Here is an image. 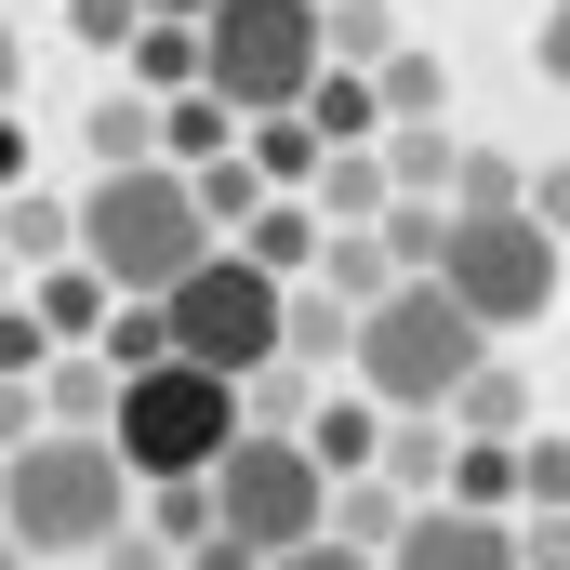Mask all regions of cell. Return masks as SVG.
<instances>
[{
    "instance_id": "obj_1",
    "label": "cell",
    "mask_w": 570,
    "mask_h": 570,
    "mask_svg": "<svg viewBox=\"0 0 570 570\" xmlns=\"http://www.w3.org/2000/svg\"><path fill=\"white\" fill-rule=\"evenodd\" d=\"M0 531L27 558H107L134 531V464L107 425H40L13 464H0Z\"/></svg>"
},
{
    "instance_id": "obj_2",
    "label": "cell",
    "mask_w": 570,
    "mask_h": 570,
    "mask_svg": "<svg viewBox=\"0 0 570 570\" xmlns=\"http://www.w3.org/2000/svg\"><path fill=\"white\" fill-rule=\"evenodd\" d=\"M199 253H213V213H199V186H186L173 159H120V173L80 186V266L107 292H146V305H159Z\"/></svg>"
},
{
    "instance_id": "obj_3",
    "label": "cell",
    "mask_w": 570,
    "mask_h": 570,
    "mask_svg": "<svg viewBox=\"0 0 570 570\" xmlns=\"http://www.w3.org/2000/svg\"><path fill=\"white\" fill-rule=\"evenodd\" d=\"M491 358V332L451 305V279H399L385 305H358V332H345V385L358 399H385V412H451V385Z\"/></svg>"
},
{
    "instance_id": "obj_4",
    "label": "cell",
    "mask_w": 570,
    "mask_h": 570,
    "mask_svg": "<svg viewBox=\"0 0 570 570\" xmlns=\"http://www.w3.org/2000/svg\"><path fill=\"white\" fill-rule=\"evenodd\" d=\"M107 438H120L134 491H159V478H213V464L239 451V385L199 372V358H146V372H120V399H107Z\"/></svg>"
},
{
    "instance_id": "obj_5",
    "label": "cell",
    "mask_w": 570,
    "mask_h": 570,
    "mask_svg": "<svg viewBox=\"0 0 570 570\" xmlns=\"http://www.w3.org/2000/svg\"><path fill=\"white\" fill-rule=\"evenodd\" d=\"M279 318H292V279H266L239 239H213L186 279L159 292V332H173V358H199V372H266L279 358Z\"/></svg>"
},
{
    "instance_id": "obj_6",
    "label": "cell",
    "mask_w": 570,
    "mask_h": 570,
    "mask_svg": "<svg viewBox=\"0 0 570 570\" xmlns=\"http://www.w3.org/2000/svg\"><path fill=\"white\" fill-rule=\"evenodd\" d=\"M318 67H332L318 0H213V13H199V94H226L239 120L305 107V80H318Z\"/></svg>"
},
{
    "instance_id": "obj_7",
    "label": "cell",
    "mask_w": 570,
    "mask_h": 570,
    "mask_svg": "<svg viewBox=\"0 0 570 570\" xmlns=\"http://www.w3.org/2000/svg\"><path fill=\"white\" fill-rule=\"evenodd\" d=\"M438 279H451V305L504 345V332H531V318L558 305V226H531V199H518V213H451Z\"/></svg>"
},
{
    "instance_id": "obj_8",
    "label": "cell",
    "mask_w": 570,
    "mask_h": 570,
    "mask_svg": "<svg viewBox=\"0 0 570 570\" xmlns=\"http://www.w3.org/2000/svg\"><path fill=\"white\" fill-rule=\"evenodd\" d=\"M213 531H239L253 558L318 544V531H332V478H318V451L279 438V425H239V451L213 464Z\"/></svg>"
},
{
    "instance_id": "obj_9",
    "label": "cell",
    "mask_w": 570,
    "mask_h": 570,
    "mask_svg": "<svg viewBox=\"0 0 570 570\" xmlns=\"http://www.w3.org/2000/svg\"><path fill=\"white\" fill-rule=\"evenodd\" d=\"M385 570H531V558H518V518H478V504H451V491H425V504L399 518V544H385Z\"/></svg>"
},
{
    "instance_id": "obj_10",
    "label": "cell",
    "mask_w": 570,
    "mask_h": 570,
    "mask_svg": "<svg viewBox=\"0 0 570 570\" xmlns=\"http://www.w3.org/2000/svg\"><path fill=\"white\" fill-rule=\"evenodd\" d=\"M292 438L318 451V478H358V464L385 451V399H358V385H332V399H318V412H305Z\"/></svg>"
},
{
    "instance_id": "obj_11",
    "label": "cell",
    "mask_w": 570,
    "mask_h": 570,
    "mask_svg": "<svg viewBox=\"0 0 570 570\" xmlns=\"http://www.w3.org/2000/svg\"><path fill=\"white\" fill-rule=\"evenodd\" d=\"M0 253H13L27 279H40V266H67V253H80V199H40V186H13V199H0Z\"/></svg>"
},
{
    "instance_id": "obj_12",
    "label": "cell",
    "mask_w": 570,
    "mask_h": 570,
    "mask_svg": "<svg viewBox=\"0 0 570 570\" xmlns=\"http://www.w3.org/2000/svg\"><path fill=\"white\" fill-rule=\"evenodd\" d=\"M399 518H412V491H399L385 464H358V478H332V544H358V558H385V544H399Z\"/></svg>"
},
{
    "instance_id": "obj_13",
    "label": "cell",
    "mask_w": 570,
    "mask_h": 570,
    "mask_svg": "<svg viewBox=\"0 0 570 570\" xmlns=\"http://www.w3.org/2000/svg\"><path fill=\"white\" fill-rule=\"evenodd\" d=\"M451 120H385V134H372V159H385V186H399V199H451Z\"/></svg>"
},
{
    "instance_id": "obj_14",
    "label": "cell",
    "mask_w": 570,
    "mask_h": 570,
    "mask_svg": "<svg viewBox=\"0 0 570 570\" xmlns=\"http://www.w3.org/2000/svg\"><path fill=\"white\" fill-rule=\"evenodd\" d=\"M305 134H318V146H372V134H385L372 67H318V80H305Z\"/></svg>"
},
{
    "instance_id": "obj_15",
    "label": "cell",
    "mask_w": 570,
    "mask_h": 570,
    "mask_svg": "<svg viewBox=\"0 0 570 570\" xmlns=\"http://www.w3.org/2000/svg\"><path fill=\"white\" fill-rule=\"evenodd\" d=\"M27 305H40V332H53V345H94L120 292H107L94 266H80V253H67V266H40V279H27Z\"/></svg>"
},
{
    "instance_id": "obj_16",
    "label": "cell",
    "mask_w": 570,
    "mask_h": 570,
    "mask_svg": "<svg viewBox=\"0 0 570 570\" xmlns=\"http://www.w3.org/2000/svg\"><path fill=\"white\" fill-rule=\"evenodd\" d=\"M239 146V107L226 94H159V159L173 173H199V159H226Z\"/></svg>"
},
{
    "instance_id": "obj_17",
    "label": "cell",
    "mask_w": 570,
    "mask_h": 570,
    "mask_svg": "<svg viewBox=\"0 0 570 570\" xmlns=\"http://www.w3.org/2000/svg\"><path fill=\"white\" fill-rule=\"evenodd\" d=\"M451 438H531V385H518L504 358H478V372L451 385Z\"/></svg>"
},
{
    "instance_id": "obj_18",
    "label": "cell",
    "mask_w": 570,
    "mask_h": 570,
    "mask_svg": "<svg viewBox=\"0 0 570 570\" xmlns=\"http://www.w3.org/2000/svg\"><path fill=\"white\" fill-rule=\"evenodd\" d=\"M372 464H385V478L425 504L438 478H451V412H385V451H372Z\"/></svg>"
},
{
    "instance_id": "obj_19",
    "label": "cell",
    "mask_w": 570,
    "mask_h": 570,
    "mask_svg": "<svg viewBox=\"0 0 570 570\" xmlns=\"http://www.w3.org/2000/svg\"><path fill=\"white\" fill-rule=\"evenodd\" d=\"M385 199H399V186H385L372 146H332V159H318V226H385Z\"/></svg>"
},
{
    "instance_id": "obj_20",
    "label": "cell",
    "mask_w": 570,
    "mask_h": 570,
    "mask_svg": "<svg viewBox=\"0 0 570 570\" xmlns=\"http://www.w3.org/2000/svg\"><path fill=\"white\" fill-rule=\"evenodd\" d=\"M438 491L478 504V518H518V438H451V478Z\"/></svg>"
},
{
    "instance_id": "obj_21",
    "label": "cell",
    "mask_w": 570,
    "mask_h": 570,
    "mask_svg": "<svg viewBox=\"0 0 570 570\" xmlns=\"http://www.w3.org/2000/svg\"><path fill=\"white\" fill-rule=\"evenodd\" d=\"M318 279L345 292V305H385V292H399V253H385V226H332V239H318Z\"/></svg>"
},
{
    "instance_id": "obj_22",
    "label": "cell",
    "mask_w": 570,
    "mask_h": 570,
    "mask_svg": "<svg viewBox=\"0 0 570 570\" xmlns=\"http://www.w3.org/2000/svg\"><path fill=\"white\" fill-rule=\"evenodd\" d=\"M318 239H332V226H318V213H305V199H266V213H253V226H239V253H253V266H266V279H305V266H318Z\"/></svg>"
},
{
    "instance_id": "obj_23",
    "label": "cell",
    "mask_w": 570,
    "mask_h": 570,
    "mask_svg": "<svg viewBox=\"0 0 570 570\" xmlns=\"http://www.w3.org/2000/svg\"><path fill=\"white\" fill-rule=\"evenodd\" d=\"M80 146H94V173H120V159H159V94H94Z\"/></svg>"
},
{
    "instance_id": "obj_24",
    "label": "cell",
    "mask_w": 570,
    "mask_h": 570,
    "mask_svg": "<svg viewBox=\"0 0 570 570\" xmlns=\"http://www.w3.org/2000/svg\"><path fill=\"white\" fill-rule=\"evenodd\" d=\"M345 332H358V305L332 279H292V318H279V358H345Z\"/></svg>"
},
{
    "instance_id": "obj_25",
    "label": "cell",
    "mask_w": 570,
    "mask_h": 570,
    "mask_svg": "<svg viewBox=\"0 0 570 570\" xmlns=\"http://www.w3.org/2000/svg\"><path fill=\"white\" fill-rule=\"evenodd\" d=\"M239 159H253L266 186H318V159H332V146L305 134V107H266V120H253V146H239Z\"/></svg>"
},
{
    "instance_id": "obj_26",
    "label": "cell",
    "mask_w": 570,
    "mask_h": 570,
    "mask_svg": "<svg viewBox=\"0 0 570 570\" xmlns=\"http://www.w3.org/2000/svg\"><path fill=\"white\" fill-rule=\"evenodd\" d=\"M186 186H199V213H213V239H239V226H253V213H266V199H279V186H266V173H253V159H239V146H226V159H199V173H186Z\"/></svg>"
},
{
    "instance_id": "obj_27",
    "label": "cell",
    "mask_w": 570,
    "mask_h": 570,
    "mask_svg": "<svg viewBox=\"0 0 570 570\" xmlns=\"http://www.w3.org/2000/svg\"><path fill=\"white\" fill-rule=\"evenodd\" d=\"M107 399H120V372H107L94 345H80V358L53 345V372H40V412H53V425H107Z\"/></svg>"
},
{
    "instance_id": "obj_28",
    "label": "cell",
    "mask_w": 570,
    "mask_h": 570,
    "mask_svg": "<svg viewBox=\"0 0 570 570\" xmlns=\"http://www.w3.org/2000/svg\"><path fill=\"white\" fill-rule=\"evenodd\" d=\"M372 94H385V120H451V67H438V53H412V40L372 67Z\"/></svg>"
},
{
    "instance_id": "obj_29",
    "label": "cell",
    "mask_w": 570,
    "mask_h": 570,
    "mask_svg": "<svg viewBox=\"0 0 570 570\" xmlns=\"http://www.w3.org/2000/svg\"><path fill=\"white\" fill-rule=\"evenodd\" d=\"M518 199H531V173L504 146H451V213H518Z\"/></svg>"
},
{
    "instance_id": "obj_30",
    "label": "cell",
    "mask_w": 570,
    "mask_h": 570,
    "mask_svg": "<svg viewBox=\"0 0 570 570\" xmlns=\"http://www.w3.org/2000/svg\"><path fill=\"white\" fill-rule=\"evenodd\" d=\"M318 40H332V67H385L399 53V13L385 0H318Z\"/></svg>"
},
{
    "instance_id": "obj_31",
    "label": "cell",
    "mask_w": 570,
    "mask_h": 570,
    "mask_svg": "<svg viewBox=\"0 0 570 570\" xmlns=\"http://www.w3.org/2000/svg\"><path fill=\"white\" fill-rule=\"evenodd\" d=\"M134 94H199V27H134Z\"/></svg>"
},
{
    "instance_id": "obj_32",
    "label": "cell",
    "mask_w": 570,
    "mask_h": 570,
    "mask_svg": "<svg viewBox=\"0 0 570 570\" xmlns=\"http://www.w3.org/2000/svg\"><path fill=\"white\" fill-rule=\"evenodd\" d=\"M94 358H107V372H146V358H173V332H159V305H146V292H120V305H107Z\"/></svg>"
},
{
    "instance_id": "obj_33",
    "label": "cell",
    "mask_w": 570,
    "mask_h": 570,
    "mask_svg": "<svg viewBox=\"0 0 570 570\" xmlns=\"http://www.w3.org/2000/svg\"><path fill=\"white\" fill-rule=\"evenodd\" d=\"M40 372H53V332H40V305L13 292V305H0V385H40Z\"/></svg>"
},
{
    "instance_id": "obj_34",
    "label": "cell",
    "mask_w": 570,
    "mask_h": 570,
    "mask_svg": "<svg viewBox=\"0 0 570 570\" xmlns=\"http://www.w3.org/2000/svg\"><path fill=\"white\" fill-rule=\"evenodd\" d=\"M518 504H558L570 518V438H518Z\"/></svg>"
},
{
    "instance_id": "obj_35",
    "label": "cell",
    "mask_w": 570,
    "mask_h": 570,
    "mask_svg": "<svg viewBox=\"0 0 570 570\" xmlns=\"http://www.w3.org/2000/svg\"><path fill=\"white\" fill-rule=\"evenodd\" d=\"M199 531H213V478H159V544L186 558Z\"/></svg>"
},
{
    "instance_id": "obj_36",
    "label": "cell",
    "mask_w": 570,
    "mask_h": 570,
    "mask_svg": "<svg viewBox=\"0 0 570 570\" xmlns=\"http://www.w3.org/2000/svg\"><path fill=\"white\" fill-rule=\"evenodd\" d=\"M134 27H146V0H67V40H80V53H120Z\"/></svg>"
},
{
    "instance_id": "obj_37",
    "label": "cell",
    "mask_w": 570,
    "mask_h": 570,
    "mask_svg": "<svg viewBox=\"0 0 570 570\" xmlns=\"http://www.w3.org/2000/svg\"><path fill=\"white\" fill-rule=\"evenodd\" d=\"M40 425H53V412H40V385H0V451H27Z\"/></svg>"
},
{
    "instance_id": "obj_38",
    "label": "cell",
    "mask_w": 570,
    "mask_h": 570,
    "mask_svg": "<svg viewBox=\"0 0 570 570\" xmlns=\"http://www.w3.org/2000/svg\"><path fill=\"white\" fill-rule=\"evenodd\" d=\"M531 226H558V239H570V159H544V173H531Z\"/></svg>"
},
{
    "instance_id": "obj_39",
    "label": "cell",
    "mask_w": 570,
    "mask_h": 570,
    "mask_svg": "<svg viewBox=\"0 0 570 570\" xmlns=\"http://www.w3.org/2000/svg\"><path fill=\"white\" fill-rule=\"evenodd\" d=\"M173 570H266V558H253L239 531H199V544H186V558H173Z\"/></svg>"
},
{
    "instance_id": "obj_40",
    "label": "cell",
    "mask_w": 570,
    "mask_h": 570,
    "mask_svg": "<svg viewBox=\"0 0 570 570\" xmlns=\"http://www.w3.org/2000/svg\"><path fill=\"white\" fill-rule=\"evenodd\" d=\"M266 570H385V558H358V544H332V531H318V544H292V558H266Z\"/></svg>"
},
{
    "instance_id": "obj_41",
    "label": "cell",
    "mask_w": 570,
    "mask_h": 570,
    "mask_svg": "<svg viewBox=\"0 0 570 570\" xmlns=\"http://www.w3.org/2000/svg\"><path fill=\"white\" fill-rule=\"evenodd\" d=\"M531 67H544V80H558V94H570V0H558V13H544V40H531Z\"/></svg>"
},
{
    "instance_id": "obj_42",
    "label": "cell",
    "mask_w": 570,
    "mask_h": 570,
    "mask_svg": "<svg viewBox=\"0 0 570 570\" xmlns=\"http://www.w3.org/2000/svg\"><path fill=\"white\" fill-rule=\"evenodd\" d=\"M107 570H173V544H159V531H146V544L120 531V544H107Z\"/></svg>"
},
{
    "instance_id": "obj_43",
    "label": "cell",
    "mask_w": 570,
    "mask_h": 570,
    "mask_svg": "<svg viewBox=\"0 0 570 570\" xmlns=\"http://www.w3.org/2000/svg\"><path fill=\"white\" fill-rule=\"evenodd\" d=\"M27 186V134H13V107H0V199Z\"/></svg>"
},
{
    "instance_id": "obj_44",
    "label": "cell",
    "mask_w": 570,
    "mask_h": 570,
    "mask_svg": "<svg viewBox=\"0 0 570 570\" xmlns=\"http://www.w3.org/2000/svg\"><path fill=\"white\" fill-rule=\"evenodd\" d=\"M13 80H27V40H13V13H0V107H13Z\"/></svg>"
},
{
    "instance_id": "obj_45",
    "label": "cell",
    "mask_w": 570,
    "mask_h": 570,
    "mask_svg": "<svg viewBox=\"0 0 570 570\" xmlns=\"http://www.w3.org/2000/svg\"><path fill=\"white\" fill-rule=\"evenodd\" d=\"M199 13H213V0H146V27H199Z\"/></svg>"
},
{
    "instance_id": "obj_46",
    "label": "cell",
    "mask_w": 570,
    "mask_h": 570,
    "mask_svg": "<svg viewBox=\"0 0 570 570\" xmlns=\"http://www.w3.org/2000/svg\"><path fill=\"white\" fill-rule=\"evenodd\" d=\"M13 292H27V266H13V253H0V305H13Z\"/></svg>"
},
{
    "instance_id": "obj_47",
    "label": "cell",
    "mask_w": 570,
    "mask_h": 570,
    "mask_svg": "<svg viewBox=\"0 0 570 570\" xmlns=\"http://www.w3.org/2000/svg\"><path fill=\"white\" fill-rule=\"evenodd\" d=\"M0 570H27V544H13V531H0Z\"/></svg>"
},
{
    "instance_id": "obj_48",
    "label": "cell",
    "mask_w": 570,
    "mask_h": 570,
    "mask_svg": "<svg viewBox=\"0 0 570 570\" xmlns=\"http://www.w3.org/2000/svg\"><path fill=\"white\" fill-rule=\"evenodd\" d=\"M0 464H13V451H0Z\"/></svg>"
}]
</instances>
